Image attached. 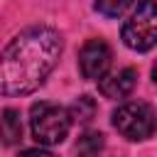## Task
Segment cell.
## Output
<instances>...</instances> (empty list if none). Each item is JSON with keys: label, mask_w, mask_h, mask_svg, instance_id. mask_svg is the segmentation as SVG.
Masks as SVG:
<instances>
[{"label": "cell", "mask_w": 157, "mask_h": 157, "mask_svg": "<svg viewBox=\"0 0 157 157\" xmlns=\"http://www.w3.org/2000/svg\"><path fill=\"white\" fill-rule=\"evenodd\" d=\"M61 34L37 25L22 29L0 54V93L25 96L37 91L61 56Z\"/></svg>", "instance_id": "6da1fadb"}, {"label": "cell", "mask_w": 157, "mask_h": 157, "mask_svg": "<svg viewBox=\"0 0 157 157\" xmlns=\"http://www.w3.org/2000/svg\"><path fill=\"white\" fill-rule=\"evenodd\" d=\"M29 125H32V137L39 145H59V142H64V137L71 130V118H69L66 108L42 101V103L32 105Z\"/></svg>", "instance_id": "7a4b0ae2"}, {"label": "cell", "mask_w": 157, "mask_h": 157, "mask_svg": "<svg viewBox=\"0 0 157 157\" xmlns=\"http://www.w3.org/2000/svg\"><path fill=\"white\" fill-rule=\"evenodd\" d=\"M123 42L135 52H150L157 42V10L155 0H140L135 12L123 25Z\"/></svg>", "instance_id": "3957f363"}, {"label": "cell", "mask_w": 157, "mask_h": 157, "mask_svg": "<svg viewBox=\"0 0 157 157\" xmlns=\"http://www.w3.org/2000/svg\"><path fill=\"white\" fill-rule=\"evenodd\" d=\"M113 128L128 140H147L155 132V110L145 101L123 103L113 113Z\"/></svg>", "instance_id": "277c9868"}, {"label": "cell", "mask_w": 157, "mask_h": 157, "mask_svg": "<svg viewBox=\"0 0 157 157\" xmlns=\"http://www.w3.org/2000/svg\"><path fill=\"white\" fill-rule=\"evenodd\" d=\"M110 59H113V52L105 39H88L78 52V69H81L83 78L96 81L108 74Z\"/></svg>", "instance_id": "5b68a950"}, {"label": "cell", "mask_w": 157, "mask_h": 157, "mask_svg": "<svg viewBox=\"0 0 157 157\" xmlns=\"http://www.w3.org/2000/svg\"><path fill=\"white\" fill-rule=\"evenodd\" d=\"M137 83V71L135 69H120L113 74H105L103 78H98V91L105 98H125L132 93Z\"/></svg>", "instance_id": "8992f818"}, {"label": "cell", "mask_w": 157, "mask_h": 157, "mask_svg": "<svg viewBox=\"0 0 157 157\" xmlns=\"http://www.w3.org/2000/svg\"><path fill=\"white\" fill-rule=\"evenodd\" d=\"M22 140V118L20 110L5 108L0 113V142L2 145H17Z\"/></svg>", "instance_id": "52a82bcc"}, {"label": "cell", "mask_w": 157, "mask_h": 157, "mask_svg": "<svg viewBox=\"0 0 157 157\" xmlns=\"http://www.w3.org/2000/svg\"><path fill=\"white\" fill-rule=\"evenodd\" d=\"M103 145H105L103 132H96V130L83 132L78 137V142H76V155L78 157H98L101 150H103Z\"/></svg>", "instance_id": "ba28073f"}, {"label": "cell", "mask_w": 157, "mask_h": 157, "mask_svg": "<svg viewBox=\"0 0 157 157\" xmlns=\"http://www.w3.org/2000/svg\"><path fill=\"white\" fill-rule=\"evenodd\" d=\"M93 113H96V103H93V98H91V96H81V98L71 105L69 118H71V120H78V123H88V120L93 118Z\"/></svg>", "instance_id": "9c48e42d"}, {"label": "cell", "mask_w": 157, "mask_h": 157, "mask_svg": "<svg viewBox=\"0 0 157 157\" xmlns=\"http://www.w3.org/2000/svg\"><path fill=\"white\" fill-rule=\"evenodd\" d=\"M132 0H96V10L105 17H120Z\"/></svg>", "instance_id": "30bf717a"}, {"label": "cell", "mask_w": 157, "mask_h": 157, "mask_svg": "<svg viewBox=\"0 0 157 157\" xmlns=\"http://www.w3.org/2000/svg\"><path fill=\"white\" fill-rule=\"evenodd\" d=\"M20 157H56V155H52L49 150H39L37 147V150H25Z\"/></svg>", "instance_id": "8fae6325"}]
</instances>
